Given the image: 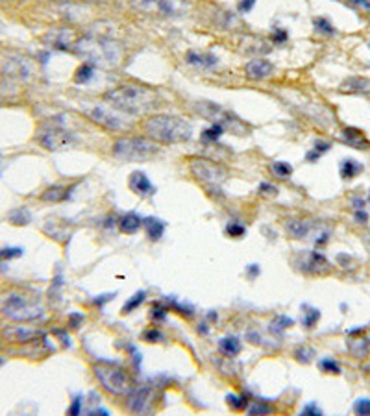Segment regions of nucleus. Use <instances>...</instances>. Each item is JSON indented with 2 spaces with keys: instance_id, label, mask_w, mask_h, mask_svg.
<instances>
[{
  "instance_id": "1",
  "label": "nucleus",
  "mask_w": 370,
  "mask_h": 416,
  "mask_svg": "<svg viewBox=\"0 0 370 416\" xmlns=\"http://www.w3.org/2000/svg\"><path fill=\"white\" fill-rule=\"evenodd\" d=\"M104 100L111 108H115L126 115H145L159 106V98L156 91L143 86H135V84H124V86L111 89L104 94Z\"/></svg>"
},
{
  "instance_id": "2",
  "label": "nucleus",
  "mask_w": 370,
  "mask_h": 416,
  "mask_svg": "<svg viewBox=\"0 0 370 416\" xmlns=\"http://www.w3.org/2000/svg\"><path fill=\"white\" fill-rule=\"evenodd\" d=\"M143 130L148 139L159 144H178L193 137L191 124L174 115H152L143 122Z\"/></svg>"
},
{
  "instance_id": "3",
  "label": "nucleus",
  "mask_w": 370,
  "mask_h": 416,
  "mask_svg": "<svg viewBox=\"0 0 370 416\" xmlns=\"http://www.w3.org/2000/svg\"><path fill=\"white\" fill-rule=\"evenodd\" d=\"M0 312L13 322H36L43 318L45 309L39 298L13 290L0 296Z\"/></svg>"
},
{
  "instance_id": "4",
  "label": "nucleus",
  "mask_w": 370,
  "mask_h": 416,
  "mask_svg": "<svg viewBox=\"0 0 370 416\" xmlns=\"http://www.w3.org/2000/svg\"><path fill=\"white\" fill-rule=\"evenodd\" d=\"M159 154V142L148 137H121L113 142V156L128 163L148 161Z\"/></svg>"
},
{
  "instance_id": "5",
  "label": "nucleus",
  "mask_w": 370,
  "mask_h": 416,
  "mask_svg": "<svg viewBox=\"0 0 370 416\" xmlns=\"http://www.w3.org/2000/svg\"><path fill=\"white\" fill-rule=\"evenodd\" d=\"M93 372L97 381L113 396H128L134 388V381L124 368L111 364V362H97L93 364Z\"/></svg>"
},
{
  "instance_id": "6",
  "label": "nucleus",
  "mask_w": 370,
  "mask_h": 416,
  "mask_svg": "<svg viewBox=\"0 0 370 416\" xmlns=\"http://www.w3.org/2000/svg\"><path fill=\"white\" fill-rule=\"evenodd\" d=\"M76 50H80V54L89 56V60L95 63H102V65H117L121 60L119 44L108 39H91V37L82 39Z\"/></svg>"
},
{
  "instance_id": "7",
  "label": "nucleus",
  "mask_w": 370,
  "mask_h": 416,
  "mask_svg": "<svg viewBox=\"0 0 370 416\" xmlns=\"http://www.w3.org/2000/svg\"><path fill=\"white\" fill-rule=\"evenodd\" d=\"M89 120L98 124L100 128L110 130V132H130L134 128V120L130 118V115L122 113V111L111 108V106H95L87 111Z\"/></svg>"
},
{
  "instance_id": "8",
  "label": "nucleus",
  "mask_w": 370,
  "mask_h": 416,
  "mask_svg": "<svg viewBox=\"0 0 370 416\" xmlns=\"http://www.w3.org/2000/svg\"><path fill=\"white\" fill-rule=\"evenodd\" d=\"M194 110L198 111L202 116L209 118L211 122H217V124H220V126H224V128L228 130V132H231V134L241 135V134H246V132H248V126L244 122H241V118H237L233 113L226 111L222 106L215 104V102H198V104L194 106Z\"/></svg>"
},
{
  "instance_id": "9",
  "label": "nucleus",
  "mask_w": 370,
  "mask_h": 416,
  "mask_svg": "<svg viewBox=\"0 0 370 416\" xmlns=\"http://www.w3.org/2000/svg\"><path fill=\"white\" fill-rule=\"evenodd\" d=\"M189 166H191L193 176L196 178L198 182L206 184L209 189H213V187H219V185L226 180V170L219 165V163H215V161L193 160Z\"/></svg>"
},
{
  "instance_id": "10",
  "label": "nucleus",
  "mask_w": 370,
  "mask_h": 416,
  "mask_svg": "<svg viewBox=\"0 0 370 416\" xmlns=\"http://www.w3.org/2000/svg\"><path fill=\"white\" fill-rule=\"evenodd\" d=\"M39 142L49 150H63L74 144V137L60 124H47V128L39 134Z\"/></svg>"
},
{
  "instance_id": "11",
  "label": "nucleus",
  "mask_w": 370,
  "mask_h": 416,
  "mask_svg": "<svg viewBox=\"0 0 370 416\" xmlns=\"http://www.w3.org/2000/svg\"><path fill=\"white\" fill-rule=\"evenodd\" d=\"M132 6L141 13L156 17H176L180 15L176 0H132Z\"/></svg>"
},
{
  "instance_id": "12",
  "label": "nucleus",
  "mask_w": 370,
  "mask_h": 416,
  "mask_svg": "<svg viewBox=\"0 0 370 416\" xmlns=\"http://www.w3.org/2000/svg\"><path fill=\"white\" fill-rule=\"evenodd\" d=\"M298 266H300L302 272L311 276H326L331 272V264H329V261L322 256L320 252L300 254V263H298Z\"/></svg>"
},
{
  "instance_id": "13",
  "label": "nucleus",
  "mask_w": 370,
  "mask_h": 416,
  "mask_svg": "<svg viewBox=\"0 0 370 416\" xmlns=\"http://www.w3.org/2000/svg\"><path fill=\"white\" fill-rule=\"evenodd\" d=\"M152 402V390L148 386H139V388H132V392L128 394V410L134 414H143L148 410Z\"/></svg>"
},
{
  "instance_id": "14",
  "label": "nucleus",
  "mask_w": 370,
  "mask_h": 416,
  "mask_svg": "<svg viewBox=\"0 0 370 416\" xmlns=\"http://www.w3.org/2000/svg\"><path fill=\"white\" fill-rule=\"evenodd\" d=\"M244 72L248 76L250 80H265L270 74L274 72L272 63L267 62V60H261V58H255V60H250L244 67Z\"/></svg>"
},
{
  "instance_id": "15",
  "label": "nucleus",
  "mask_w": 370,
  "mask_h": 416,
  "mask_svg": "<svg viewBox=\"0 0 370 416\" xmlns=\"http://www.w3.org/2000/svg\"><path fill=\"white\" fill-rule=\"evenodd\" d=\"M4 336H6L10 342H34L41 336V331L37 330H30V328H23V326H12L4 331Z\"/></svg>"
},
{
  "instance_id": "16",
  "label": "nucleus",
  "mask_w": 370,
  "mask_h": 416,
  "mask_svg": "<svg viewBox=\"0 0 370 416\" xmlns=\"http://www.w3.org/2000/svg\"><path fill=\"white\" fill-rule=\"evenodd\" d=\"M128 185H130V189L134 190L135 194H141V196H150L154 194V185H152V182L146 178L145 172L141 170H135L130 174V180H128Z\"/></svg>"
},
{
  "instance_id": "17",
  "label": "nucleus",
  "mask_w": 370,
  "mask_h": 416,
  "mask_svg": "<svg viewBox=\"0 0 370 416\" xmlns=\"http://www.w3.org/2000/svg\"><path fill=\"white\" fill-rule=\"evenodd\" d=\"M315 228V222L305 220V218H289L285 222V230L292 239H305Z\"/></svg>"
},
{
  "instance_id": "18",
  "label": "nucleus",
  "mask_w": 370,
  "mask_h": 416,
  "mask_svg": "<svg viewBox=\"0 0 370 416\" xmlns=\"http://www.w3.org/2000/svg\"><path fill=\"white\" fill-rule=\"evenodd\" d=\"M340 137H342V141L346 144H350L352 148H357V150H368L370 148V141L364 137V134L359 128H344Z\"/></svg>"
},
{
  "instance_id": "19",
  "label": "nucleus",
  "mask_w": 370,
  "mask_h": 416,
  "mask_svg": "<svg viewBox=\"0 0 370 416\" xmlns=\"http://www.w3.org/2000/svg\"><path fill=\"white\" fill-rule=\"evenodd\" d=\"M340 91L342 92H352V94H368L370 96V78H348L340 84Z\"/></svg>"
},
{
  "instance_id": "20",
  "label": "nucleus",
  "mask_w": 370,
  "mask_h": 416,
  "mask_svg": "<svg viewBox=\"0 0 370 416\" xmlns=\"http://www.w3.org/2000/svg\"><path fill=\"white\" fill-rule=\"evenodd\" d=\"M73 190H74V185H71V187H63V185H50L49 189L43 190L41 200H45V202H52V204L63 202V200H67L69 196H71Z\"/></svg>"
},
{
  "instance_id": "21",
  "label": "nucleus",
  "mask_w": 370,
  "mask_h": 416,
  "mask_svg": "<svg viewBox=\"0 0 370 416\" xmlns=\"http://www.w3.org/2000/svg\"><path fill=\"white\" fill-rule=\"evenodd\" d=\"M185 62L189 65H194V67H202V68H211L215 67L219 60L213 54H204V52H194V50H189L185 54Z\"/></svg>"
},
{
  "instance_id": "22",
  "label": "nucleus",
  "mask_w": 370,
  "mask_h": 416,
  "mask_svg": "<svg viewBox=\"0 0 370 416\" xmlns=\"http://www.w3.org/2000/svg\"><path fill=\"white\" fill-rule=\"evenodd\" d=\"M143 226V220L137 213H126L119 218V230L126 235H134L139 232V228Z\"/></svg>"
},
{
  "instance_id": "23",
  "label": "nucleus",
  "mask_w": 370,
  "mask_h": 416,
  "mask_svg": "<svg viewBox=\"0 0 370 416\" xmlns=\"http://www.w3.org/2000/svg\"><path fill=\"white\" fill-rule=\"evenodd\" d=\"M143 226H145L146 233H148V239L150 240H159L163 237L165 233V222L156 218V216H150V218H145L143 220Z\"/></svg>"
},
{
  "instance_id": "24",
  "label": "nucleus",
  "mask_w": 370,
  "mask_h": 416,
  "mask_svg": "<svg viewBox=\"0 0 370 416\" xmlns=\"http://www.w3.org/2000/svg\"><path fill=\"white\" fill-rule=\"evenodd\" d=\"M219 350L224 357H235L241 352V342L235 336H224L219 340Z\"/></svg>"
},
{
  "instance_id": "25",
  "label": "nucleus",
  "mask_w": 370,
  "mask_h": 416,
  "mask_svg": "<svg viewBox=\"0 0 370 416\" xmlns=\"http://www.w3.org/2000/svg\"><path fill=\"white\" fill-rule=\"evenodd\" d=\"M348 352L357 357V359H364L368 355V340L366 338H348Z\"/></svg>"
},
{
  "instance_id": "26",
  "label": "nucleus",
  "mask_w": 370,
  "mask_h": 416,
  "mask_svg": "<svg viewBox=\"0 0 370 416\" xmlns=\"http://www.w3.org/2000/svg\"><path fill=\"white\" fill-rule=\"evenodd\" d=\"M361 170H363V165L355 160H344L340 163V176L344 180H353Z\"/></svg>"
},
{
  "instance_id": "27",
  "label": "nucleus",
  "mask_w": 370,
  "mask_h": 416,
  "mask_svg": "<svg viewBox=\"0 0 370 416\" xmlns=\"http://www.w3.org/2000/svg\"><path fill=\"white\" fill-rule=\"evenodd\" d=\"M302 309H303V320H302L303 328H307V330L315 328V324L318 322V318H320V311H318L316 307L307 306V304H303Z\"/></svg>"
},
{
  "instance_id": "28",
  "label": "nucleus",
  "mask_w": 370,
  "mask_h": 416,
  "mask_svg": "<svg viewBox=\"0 0 370 416\" xmlns=\"http://www.w3.org/2000/svg\"><path fill=\"white\" fill-rule=\"evenodd\" d=\"M93 72H95V67L91 63H82L74 72V82L76 84H87L93 78Z\"/></svg>"
},
{
  "instance_id": "29",
  "label": "nucleus",
  "mask_w": 370,
  "mask_h": 416,
  "mask_svg": "<svg viewBox=\"0 0 370 416\" xmlns=\"http://www.w3.org/2000/svg\"><path fill=\"white\" fill-rule=\"evenodd\" d=\"M294 324L292 322V318H289V316H285V314H278V316H274L272 322H270V331L272 333H276V335H279L281 331H285L287 328H291V326Z\"/></svg>"
},
{
  "instance_id": "30",
  "label": "nucleus",
  "mask_w": 370,
  "mask_h": 416,
  "mask_svg": "<svg viewBox=\"0 0 370 416\" xmlns=\"http://www.w3.org/2000/svg\"><path fill=\"white\" fill-rule=\"evenodd\" d=\"M222 134H224V126H220V124H217V122H211L209 128H206L202 132V139L207 142H215L222 137Z\"/></svg>"
},
{
  "instance_id": "31",
  "label": "nucleus",
  "mask_w": 370,
  "mask_h": 416,
  "mask_svg": "<svg viewBox=\"0 0 370 416\" xmlns=\"http://www.w3.org/2000/svg\"><path fill=\"white\" fill-rule=\"evenodd\" d=\"M226 402L233 410H244L248 407V396L246 394H228Z\"/></svg>"
},
{
  "instance_id": "32",
  "label": "nucleus",
  "mask_w": 370,
  "mask_h": 416,
  "mask_svg": "<svg viewBox=\"0 0 370 416\" xmlns=\"http://www.w3.org/2000/svg\"><path fill=\"white\" fill-rule=\"evenodd\" d=\"M329 148H331V144H329V142H326V141H316V142H315V146H313V148L309 150V152L305 154V160L313 163V161H316L318 158H320L322 154L328 152Z\"/></svg>"
},
{
  "instance_id": "33",
  "label": "nucleus",
  "mask_w": 370,
  "mask_h": 416,
  "mask_svg": "<svg viewBox=\"0 0 370 416\" xmlns=\"http://www.w3.org/2000/svg\"><path fill=\"white\" fill-rule=\"evenodd\" d=\"M145 298H146L145 290H137V292H135L134 296H132V298L126 302V304H124V307H122V312H124V314H128V312L135 311V309H137V307H139L141 304L145 302Z\"/></svg>"
},
{
  "instance_id": "34",
  "label": "nucleus",
  "mask_w": 370,
  "mask_h": 416,
  "mask_svg": "<svg viewBox=\"0 0 370 416\" xmlns=\"http://www.w3.org/2000/svg\"><path fill=\"white\" fill-rule=\"evenodd\" d=\"M167 306H169V309H174L176 312H180V314H182V316H185V318H191V316L194 314L193 307L183 306V304H180L176 298H167Z\"/></svg>"
},
{
  "instance_id": "35",
  "label": "nucleus",
  "mask_w": 370,
  "mask_h": 416,
  "mask_svg": "<svg viewBox=\"0 0 370 416\" xmlns=\"http://www.w3.org/2000/svg\"><path fill=\"white\" fill-rule=\"evenodd\" d=\"M313 355H315V352H313V348H309V346H298V348L294 350V359H296L298 362H302V364H307V362L313 361Z\"/></svg>"
},
{
  "instance_id": "36",
  "label": "nucleus",
  "mask_w": 370,
  "mask_h": 416,
  "mask_svg": "<svg viewBox=\"0 0 370 416\" xmlns=\"http://www.w3.org/2000/svg\"><path fill=\"white\" fill-rule=\"evenodd\" d=\"M167 311H169V306H167V302H165V304H161V302H156V304L152 306L150 318L154 320V322H161V320H165V316H167Z\"/></svg>"
},
{
  "instance_id": "37",
  "label": "nucleus",
  "mask_w": 370,
  "mask_h": 416,
  "mask_svg": "<svg viewBox=\"0 0 370 416\" xmlns=\"http://www.w3.org/2000/svg\"><path fill=\"white\" fill-rule=\"evenodd\" d=\"M272 172L278 178L285 180V178H289L292 174V166L289 163H285V161H276V163H272Z\"/></svg>"
},
{
  "instance_id": "38",
  "label": "nucleus",
  "mask_w": 370,
  "mask_h": 416,
  "mask_svg": "<svg viewBox=\"0 0 370 416\" xmlns=\"http://www.w3.org/2000/svg\"><path fill=\"white\" fill-rule=\"evenodd\" d=\"M10 220H12L13 224L25 226V224L30 222V214H28V211H25V209H15V211L10 213Z\"/></svg>"
},
{
  "instance_id": "39",
  "label": "nucleus",
  "mask_w": 370,
  "mask_h": 416,
  "mask_svg": "<svg viewBox=\"0 0 370 416\" xmlns=\"http://www.w3.org/2000/svg\"><path fill=\"white\" fill-rule=\"evenodd\" d=\"M313 26H315V28H316L318 32H322V34H328V36L335 34V28H333L331 24H329L328 18H324V17L315 18V20H313Z\"/></svg>"
},
{
  "instance_id": "40",
  "label": "nucleus",
  "mask_w": 370,
  "mask_h": 416,
  "mask_svg": "<svg viewBox=\"0 0 370 416\" xmlns=\"http://www.w3.org/2000/svg\"><path fill=\"white\" fill-rule=\"evenodd\" d=\"M143 340H146V342H161V340H165V335L159 330H156V328H150V330L143 331Z\"/></svg>"
},
{
  "instance_id": "41",
  "label": "nucleus",
  "mask_w": 370,
  "mask_h": 416,
  "mask_svg": "<svg viewBox=\"0 0 370 416\" xmlns=\"http://www.w3.org/2000/svg\"><path fill=\"white\" fill-rule=\"evenodd\" d=\"M244 226L243 224H239V222H230L228 226H226V233L230 235V237H233V239H239V237H243L244 235Z\"/></svg>"
},
{
  "instance_id": "42",
  "label": "nucleus",
  "mask_w": 370,
  "mask_h": 416,
  "mask_svg": "<svg viewBox=\"0 0 370 416\" xmlns=\"http://www.w3.org/2000/svg\"><path fill=\"white\" fill-rule=\"evenodd\" d=\"M320 370H324V372H329V374H340L339 362L335 361V359H322V361H320Z\"/></svg>"
},
{
  "instance_id": "43",
  "label": "nucleus",
  "mask_w": 370,
  "mask_h": 416,
  "mask_svg": "<svg viewBox=\"0 0 370 416\" xmlns=\"http://www.w3.org/2000/svg\"><path fill=\"white\" fill-rule=\"evenodd\" d=\"M353 410L361 416H368L370 414V400H366V398L357 400V402L353 404Z\"/></svg>"
},
{
  "instance_id": "44",
  "label": "nucleus",
  "mask_w": 370,
  "mask_h": 416,
  "mask_svg": "<svg viewBox=\"0 0 370 416\" xmlns=\"http://www.w3.org/2000/svg\"><path fill=\"white\" fill-rule=\"evenodd\" d=\"M259 194L265 196V198H274V196L278 194V187L272 184H268V182H263V184L259 185Z\"/></svg>"
},
{
  "instance_id": "45",
  "label": "nucleus",
  "mask_w": 370,
  "mask_h": 416,
  "mask_svg": "<svg viewBox=\"0 0 370 416\" xmlns=\"http://www.w3.org/2000/svg\"><path fill=\"white\" fill-rule=\"evenodd\" d=\"M23 256V248H2L0 250V259H15Z\"/></svg>"
},
{
  "instance_id": "46",
  "label": "nucleus",
  "mask_w": 370,
  "mask_h": 416,
  "mask_svg": "<svg viewBox=\"0 0 370 416\" xmlns=\"http://www.w3.org/2000/svg\"><path fill=\"white\" fill-rule=\"evenodd\" d=\"M248 412L250 414H270V412H272V407H270V405H265V404H254L248 409Z\"/></svg>"
},
{
  "instance_id": "47",
  "label": "nucleus",
  "mask_w": 370,
  "mask_h": 416,
  "mask_svg": "<svg viewBox=\"0 0 370 416\" xmlns=\"http://www.w3.org/2000/svg\"><path fill=\"white\" fill-rule=\"evenodd\" d=\"M115 298V292H110V294H100L98 298H93V306L95 307H98V309H102L104 307V304L106 302H111Z\"/></svg>"
},
{
  "instance_id": "48",
  "label": "nucleus",
  "mask_w": 370,
  "mask_h": 416,
  "mask_svg": "<svg viewBox=\"0 0 370 416\" xmlns=\"http://www.w3.org/2000/svg\"><path fill=\"white\" fill-rule=\"evenodd\" d=\"M67 412L71 416H78L80 412H82V396H76V398L73 400V404H71Z\"/></svg>"
},
{
  "instance_id": "49",
  "label": "nucleus",
  "mask_w": 370,
  "mask_h": 416,
  "mask_svg": "<svg viewBox=\"0 0 370 416\" xmlns=\"http://www.w3.org/2000/svg\"><path fill=\"white\" fill-rule=\"evenodd\" d=\"M82 322H84V314H78V312H73V314L69 316V326H71L73 330H78L80 326H82Z\"/></svg>"
},
{
  "instance_id": "50",
  "label": "nucleus",
  "mask_w": 370,
  "mask_h": 416,
  "mask_svg": "<svg viewBox=\"0 0 370 416\" xmlns=\"http://www.w3.org/2000/svg\"><path fill=\"white\" fill-rule=\"evenodd\" d=\"M272 41L276 44H281V43H285L287 41V32L283 30V28H278V30L274 32V36H272Z\"/></svg>"
},
{
  "instance_id": "51",
  "label": "nucleus",
  "mask_w": 370,
  "mask_h": 416,
  "mask_svg": "<svg viewBox=\"0 0 370 416\" xmlns=\"http://www.w3.org/2000/svg\"><path fill=\"white\" fill-rule=\"evenodd\" d=\"M302 414H303V416H320V414H322V410L318 409V407H316L315 404H309L307 407H305V409L302 410Z\"/></svg>"
},
{
  "instance_id": "52",
  "label": "nucleus",
  "mask_w": 370,
  "mask_h": 416,
  "mask_svg": "<svg viewBox=\"0 0 370 416\" xmlns=\"http://www.w3.org/2000/svg\"><path fill=\"white\" fill-rule=\"evenodd\" d=\"M254 4H255V0H241V2H239V12H243V13L250 12V10L254 8Z\"/></svg>"
},
{
  "instance_id": "53",
  "label": "nucleus",
  "mask_w": 370,
  "mask_h": 416,
  "mask_svg": "<svg viewBox=\"0 0 370 416\" xmlns=\"http://www.w3.org/2000/svg\"><path fill=\"white\" fill-rule=\"evenodd\" d=\"M246 276H248L250 280L257 278V276H259V264H248V266H246Z\"/></svg>"
},
{
  "instance_id": "54",
  "label": "nucleus",
  "mask_w": 370,
  "mask_h": 416,
  "mask_svg": "<svg viewBox=\"0 0 370 416\" xmlns=\"http://www.w3.org/2000/svg\"><path fill=\"white\" fill-rule=\"evenodd\" d=\"M348 2L359 10H370V0H348Z\"/></svg>"
},
{
  "instance_id": "55",
  "label": "nucleus",
  "mask_w": 370,
  "mask_h": 416,
  "mask_svg": "<svg viewBox=\"0 0 370 416\" xmlns=\"http://www.w3.org/2000/svg\"><path fill=\"white\" fill-rule=\"evenodd\" d=\"M246 338H248V340H250L252 344H261L259 333H257V331H254V330H250L248 333H246Z\"/></svg>"
},
{
  "instance_id": "56",
  "label": "nucleus",
  "mask_w": 370,
  "mask_h": 416,
  "mask_svg": "<svg viewBox=\"0 0 370 416\" xmlns=\"http://www.w3.org/2000/svg\"><path fill=\"white\" fill-rule=\"evenodd\" d=\"M355 220H357L359 224H364V222L368 220V214L364 213L363 209H355Z\"/></svg>"
},
{
  "instance_id": "57",
  "label": "nucleus",
  "mask_w": 370,
  "mask_h": 416,
  "mask_svg": "<svg viewBox=\"0 0 370 416\" xmlns=\"http://www.w3.org/2000/svg\"><path fill=\"white\" fill-rule=\"evenodd\" d=\"M363 242H364V246H366V250H368V254H370V232H366V233H364Z\"/></svg>"
},
{
  "instance_id": "58",
  "label": "nucleus",
  "mask_w": 370,
  "mask_h": 416,
  "mask_svg": "<svg viewBox=\"0 0 370 416\" xmlns=\"http://www.w3.org/2000/svg\"><path fill=\"white\" fill-rule=\"evenodd\" d=\"M198 333H202V335H206V333H207V326L204 324V322L198 326Z\"/></svg>"
},
{
  "instance_id": "59",
  "label": "nucleus",
  "mask_w": 370,
  "mask_h": 416,
  "mask_svg": "<svg viewBox=\"0 0 370 416\" xmlns=\"http://www.w3.org/2000/svg\"><path fill=\"white\" fill-rule=\"evenodd\" d=\"M207 318H209V320H217V312H209V314H207Z\"/></svg>"
},
{
  "instance_id": "60",
  "label": "nucleus",
  "mask_w": 370,
  "mask_h": 416,
  "mask_svg": "<svg viewBox=\"0 0 370 416\" xmlns=\"http://www.w3.org/2000/svg\"><path fill=\"white\" fill-rule=\"evenodd\" d=\"M0 364H4V361H2V359H0Z\"/></svg>"
}]
</instances>
